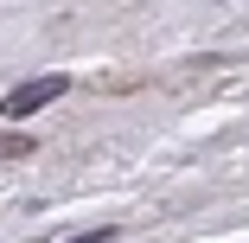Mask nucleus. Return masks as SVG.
Instances as JSON below:
<instances>
[{
	"instance_id": "f257e3e1",
	"label": "nucleus",
	"mask_w": 249,
	"mask_h": 243,
	"mask_svg": "<svg viewBox=\"0 0 249 243\" xmlns=\"http://www.w3.org/2000/svg\"><path fill=\"white\" fill-rule=\"evenodd\" d=\"M71 83L64 77H32V83H19V90H7V103H0V115H13V122H26V115H38L45 103H58Z\"/></svg>"
},
{
	"instance_id": "f03ea898",
	"label": "nucleus",
	"mask_w": 249,
	"mask_h": 243,
	"mask_svg": "<svg viewBox=\"0 0 249 243\" xmlns=\"http://www.w3.org/2000/svg\"><path fill=\"white\" fill-rule=\"evenodd\" d=\"M103 237H109V230H83V237H71V243H103Z\"/></svg>"
}]
</instances>
